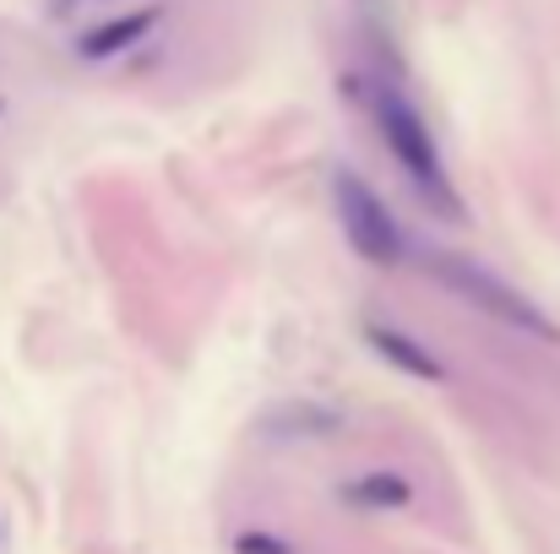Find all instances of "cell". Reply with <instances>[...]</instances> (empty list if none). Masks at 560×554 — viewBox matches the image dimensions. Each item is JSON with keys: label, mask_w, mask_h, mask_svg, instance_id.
Instances as JSON below:
<instances>
[{"label": "cell", "mask_w": 560, "mask_h": 554, "mask_svg": "<svg viewBox=\"0 0 560 554\" xmlns=\"http://www.w3.org/2000/svg\"><path fill=\"white\" fill-rule=\"evenodd\" d=\"M343 429V413L327 402H283L267 413V435L272 440H327Z\"/></svg>", "instance_id": "52a82bcc"}, {"label": "cell", "mask_w": 560, "mask_h": 554, "mask_svg": "<svg viewBox=\"0 0 560 554\" xmlns=\"http://www.w3.org/2000/svg\"><path fill=\"white\" fill-rule=\"evenodd\" d=\"M234 554H300L283 533H272V528H240L234 533Z\"/></svg>", "instance_id": "ba28073f"}, {"label": "cell", "mask_w": 560, "mask_h": 554, "mask_svg": "<svg viewBox=\"0 0 560 554\" xmlns=\"http://www.w3.org/2000/svg\"><path fill=\"white\" fill-rule=\"evenodd\" d=\"M349 93H354L360 109L371 115L375 137H381V148H386V158L397 164L402 180L413 185V196H419L435 217L468 223V207H463L457 185H452V175H446V158H441V148H435V131L424 126V115L413 109V98H408L397 82L371 76V71L349 76Z\"/></svg>", "instance_id": "6da1fadb"}, {"label": "cell", "mask_w": 560, "mask_h": 554, "mask_svg": "<svg viewBox=\"0 0 560 554\" xmlns=\"http://www.w3.org/2000/svg\"><path fill=\"white\" fill-rule=\"evenodd\" d=\"M338 500L349 511H365V517H402V511H413L419 484L402 468H365V473L338 484Z\"/></svg>", "instance_id": "5b68a950"}, {"label": "cell", "mask_w": 560, "mask_h": 554, "mask_svg": "<svg viewBox=\"0 0 560 554\" xmlns=\"http://www.w3.org/2000/svg\"><path fill=\"white\" fill-rule=\"evenodd\" d=\"M332 207H338V223H343V239L349 250L365 261V267H402L408 261V234L397 223V212L386 207V196L371 180H360L354 169H338L332 180Z\"/></svg>", "instance_id": "3957f363"}, {"label": "cell", "mask_w": 560, "mask_h": 554, "mask_svg": "<svg viewBox=\"0 0 560 554\" xmlns=\"http://www.w3.org/2000/svg\"><path fill=\"white\" fill-rule=\"evenodd\" d=\"M60 5H71V0H60Z\"/></svg>", "instance_id": "9c48e42d"}, {"label": "cell", "mask_w": 560, "mask_h": 554, "mask_svg": "<svg viewBox=\"0 0 560 554\" xmlns=\"http://www.w3.org/2000/svg\"><path fill=\"white\" fill-rule=\"evenodd\" d=\"M365 343H371V354L381 365H392L402 380H424V386H446V359L430 349V343H419L413 332H402V327H392V321H365Z\"/></svg>", "instance_id": "277c9868"}, {"label": "cell", "mask_w": 560, "mask_h": 554, "mask_svg": "<svg viewBox=\"0 0 560 554\" xmlns=\"http://www.w3.org/2000/svg\"><path fill=\"white\" fill-rule=\"evenodd\" d=\"M424 267H430V278L441 283V288H452L468 310H479V316H490L495 327H506V332H517V338H534V343H560V321L539 305V299H528L517 283H506L501 272H490V267H479V261H468V256H441V250H430L424 256Z\"/></svg>", "instance_id": "7a4b0ae2"}, {"label": "cell", "mask_w": 560, "mask_h": 554, "mask_svg": "<svg viewBox=\"0 0 560 554\" xmlns=\"http://www.w3.org/2000/svg\"><path fill=\"white\" fill-rule=\"evenodd\" d=\"M159 16H164L159 5L109 16V22H98V27H88V33L77 38V55H82V60H115V55H126L131 44H142V38L159 27Z\"/></svg>", "instance_id": "8992f818"}]
</instances>
